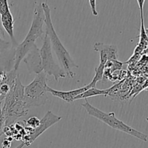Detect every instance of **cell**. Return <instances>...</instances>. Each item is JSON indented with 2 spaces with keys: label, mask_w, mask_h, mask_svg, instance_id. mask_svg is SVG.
Masks as SVG:
<instances>
[{
  "label": "cell",
  "mask_w": 148,
  "mask_h": 148,
  "mask_svg": "<svg viewBox=\"0 0 148 148\" xmlns=\"http://www.w3.org/2000/svg\"><path fill=\"white\" fill-rule=\"evenodd\" d=\"M24 88L18 75L14 86L4 98V106L1 107L4 127L12 125L17 119L25 116L28 113L29 108L24 101Z\"/></svg>",
  "instance_id": "1"
},
{
  "label": "cell",
  "mask_w": 148,
  "mask_h": 148,
  "mask_svg": "<svg viewBox=\"0 0 148 148\" xmlns=\"http://www.w3.org/2000/svg\"><path fill=\"white\" fill-rule=\"evenodd\" d=\"M45 15L43 12L41 3L36 6L33 12V18L29 32L25 38L24 40L20 44L16 46L14 56V66L13 69L17 71L21 61L25 58L29 51L34 47L36 41L38 38L44 34L43 25H44Z\"/></svg>",
  "instance_id": "2"
},
{
  "label": "cell",
  "mask_w": 148,
  "mask_h": 148,
  "mask_svg": "<svg viewBox=\"0 0 148 148\" xmlns=\"http://www.w3.org/2000/svg\"><path fill=\"white\" fill-rule=\"evenodd\" d=\"M43 7V12L45 15L44 24L46 25V30L45 33L48 35L50 39L51 44L52 50L55 52L59 62H60L62 67L65 71L66 76L68 77L73 78L75 73L72 71L74 68H78V65L75 64L73 59L69 54V51L62 44V42L59 39V36L56 34L55 29L53 27V23L51 17V10L49 5L46 3H41Z\"/></svg>",
  "instance_id": "3"
},
{
  "label": "cell",
  "mask_w": 148,
  "mask_h": 148,
  "mask_svg": "<svg viewBox=\"0 0 148 148\" xmlns=\"http://www.w3.org/2000/svg\"><path fill=\"white\" fill-rule=\"evenodd\" d=\"M82 106L85 108L88 115L95 117L97 119L105 123L108 127H111L114 130H118V131L130 134V135L136 137V138L139 139L143 142L147 141V135L134 130V128L130 127L124 122H123L122 121L117 119L116 117L115 113L111 112L108 113V114L105 113L104 111L100 110L99 108L91 105L87 100L84 103H82Z\"/></svg>",
  "instance_id": "4"
},
{
  "label": "cell",
  "mask_w": 148,
  "mask_h": 148,
  "mask_svg": "<svg viewBox=\"0 0 148 148\" xmlns=\"http://www.w3.org/2000/svg\"><path fill=\"white\" fill-rule=\"evenodd\" d=\"M47 75L43 72L37 74L35 79L24 88V101L28 108L44 105L47 95Z\"/></svg>",
  "instance_id": "5"
},
{
  "label": "cell",
  "mask_w": 148,
  "mask_h": 148,
  "mask_svg": "<svg viewBox=\"0 0 148 148\" xmlns=\"http://www.w3.org/2000/svg\"><path fill=\"white\" fill-rule=\"evenodd\" d=\"M43 72L46 75L53 77L56 82H59V78L66 77V74L63 68L58 65L53 59L52 48L50 39L45 33L43 43L41 49L39 50Z\"/></svg>",
  "instance_id": "6"
},
{
  "label": "cell",
  "mask_w": 148,
  "mask_h": 148,
  "mask_svg": "<svg viewBox=\"0 0 148 148\" xmlns=\"http://www.w3.org/2000/svg\"><path fill=\"white\" fill-rule=\"evenodd\" d=\"M94 50L100 53V64L95 68V74L92 81L89 84L91 88H95L96 83L103 77L104 69L106 62L108 60H117V47L114 45H106L101 42H97L94 44Z\"/></svg>",
  "instance_id": "7"
},
{
  "label": "cell",
  "mask_w": 148,
  "mask_h": 148,
  "mask_svg": "<svg viewBox=\"0 0 148 148\" xmlns=\"http://www.w3.org/2000/svg\"><path fill=\"white\" fill-rule=\"evenodd\" d=\"M62 119V116L55 115L51 111H48L44 116L40 120V124L37 128L31 129L25 126V134L23 137V143L27 146L30 145L39 136L41 135L49 127L59 122Z\"/></svg>",
  "instance_id": "8"
},
{
  "label": "cell",
  "mask_w": 148,
  "mask_h": 148,
  "mask_svg": "<svg viewBox=\"0 0 148 148\" xmlns=\"http://www.w3.org/2000/svg\"><path fill=\"white\" fill-rule=\"evenodd\" d=\"M24 62L27 65V68L30 71L36 73V75L43 72L41 65V59H40L39 49L37 46H35L27 54L23 59Z\"/></svg>",
  "instance_id": "9"
},
{
  "label": "cell",
  "mask_w": 148,
  "mask_h": 148,
  "mask_svg": "<svg viewBox=\"0 0 148 148\" xmlns=\"http://www.w3.org/2000/svg\"><path fill=\"white\" fill-rule=\"evenodd\" d=\"M89 88H91L90 86L89 85V84L85 86L82 87V88H77V89L72 90L70 91H59L53 89V88H51L50 87H47V91L48 92H50L52 95L55 97H57V98H60V99L63 100L65 102L71 103L75 101V98H76L77 95H80L82 92H85V90H87Z\"/></svg>",
  "instance_id": "10"
},
{
  "label": "cell",
  "mask_w": 148,
  "mask_h": 148,
  "mask_svg": "<svg viewBox=\"0 0 148 148\" xmlns=\"http://www.w3.org/2000/svg\"><path fill=\"white\" fill-rule=\"evenodd\" d=\"M117 86V85H114L111 88H108V89H105V90H101L98 89L96 88H91L88 89L87 90H85V92H82L80 95H77L76 98H75V100H80V99H87L88 98H90V97H94V96H98V95H108Z\"/></svg>",
  "instance_id": "11"
},
{
  "label": "cell",
  "mask_w": 148,
  "mask_h": 148,
  "mask_svg": "<svg viewBox=\"0 0 148 148\" xmlns=\"http://www.w3.org/2000/svg\"><path fill=\"white\" fill-rule=\"evenodd\" d=\"M23 122H24L25 127L31 129H36L39 126L40 120L36 116H31L27 119V120H23Z\"/></svg>",
  "instance_id": "12"
},
{
  "label": "cell",
  "mask_w": 148,
  "mask_h": 148,
  "mask_svg": "<svg viewBox=\"0 0 148 148\" xmlns=\"http://www.w3.org/2000/svg\"><path fill=\"white\" fill-rule=\"evenodd\" d=\"M4 119L1 109V103H0V137L4 134Z\"/></svg>",
  "instance_id": "13"
},
{
  "label": "cell",
  "mask_w": 148,
  "mask_h": 148,
  "mask_svg": "<svg viewBox=\"0 0 148 148\" xmlns=\"http://www.w3.org/2000/svg\"><path fill=\"white\" fill-rule=\"evenodd\" d=\"M10 44L9 42L5 41V40H3V39L0 37V54H1L3 51L7 50V49L10 47Z\"/></svg>",
  "instance_id": "14"
},
{
  "label": "cell",
  "mask_w": 148,
  "mask_h": 148,
  "mask_svg": "<svg viewBox=\"0 0 148 148\" xmlns=\"http://www.w3.org/2000/svg\"><path fill=\"white\" fill-rule=\"evenodd\" d=\"M89 3L92 14L94 16H98V13L96 9V0H89Z\"/></svg>",
  "instance_id": "15"
},
{
  "label": "cell",
  "mask_w": 148,
  "mask_h": 148,
  "mask_svg": "<svg viewBox=\"0 0 148 148\" xmlns=\"http://www.w3.org/2000/svg\"><path fill=\"white\" fill-rule=\"evenodd\" d=\"M138 3L139 7L140 10V16H141V20H144V15H143V7H144V4L145 0H137Z\"/></svg>",
  "instance_id": "16"
},
{
  "label": "cell",
  "mask_w": 148,
  "mask_h": 148,
  "mask_svg": "<svg viewBox=\"0 0 148 148\" xmlns=\"http://www.w3.org/2000/svg\"><path fill=\"white\" fill-rule=\"evenodd\" d=\"M11 140H5L2 143V147L3 148H9L11 146Z\"/></svg>",
  "instance_id": "17"
},
{
  "label": "cell",
  "mask_w": 148,
  "mask_h": 148,
  "mask_svg": "<svg viewBox=\"0 0 148 148\" xmlns=\"http://www.w3.org/2000/svg\"><path fill=\"white\" fill-rule=\"evenodd\" d=\"M25 145L24 143H22V144H20V145L17 146V147H15V148H23V147H24Z\"/></svg>",
  "instance_id": "18"
},
{
  "label": "cell",
  "mask_w": 148,
  "mask_h": 148,
  "mask_svg": "<svg viewBox=\"0 0 148 148\" xmlns=\"http://www.w3.org/2000/svg\"><path fill=\"white\" fill-rule=\"evenodd\" d=\"M1 21H0V28H1Z\"/></svg>",
  "instance_id": "19"
},
{
  "label": "cell",
  "mask_w": 148,
  "mask_h": 148,
  "mask_svg": "<svg viewBox=\"0 0 148 148\" xmlns=\"http://www.w3.org/2000/svg\"><path fill=\"white\" fill-rule=\"evenodd\" d=\"M146 120H147V121H148V118H147V119H146Z\"/></svg>",
  "instance_id": "20"
}]
</instances>
